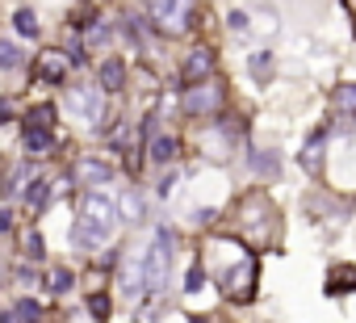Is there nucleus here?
Here are the masks:
<instances>
[{"instance_id": "1", "label": "nucleus", "mask_w": 356, "mask_h": 323, "mask_svg": "<svg viewBox=\"0 0 356 323\" xmlns=\"http://www.w3.org/2000/svg\"><path fill=\"white\" fill-rule=\"evenodd\" d=\"M210 273L227 298L248 302L256 290V256L239 239H214L210 244Z\"/></svg>"}, {"instance_id": "2", "label": "nucleus", "mask_w": 356, "mask_h": 323, "mask_svg": "<svg viewBox=\"0 0 356 323\" xmlns=\"http://www.w3.org/2000/svg\"><path fill=\"white\" fill-rule=\"evenodd\" d=\"M113 227H118V206H113L105 194H88V198L80 202L72 244L84 248V252H92V248H101V244L113 235Z\"/></svg>"}, {"instance_id": "3", "label": "nucleus", "mask_w": 356, "mask_h": 323, "mask_svg": "<svg viewBox=\"0 0 356 323\" xmlns=\"http://www.w3.org/2000/svg\"><path fill=\"white\" fill-rule=\"evenodd\" d=\"M168 269H172V235L159 227L138 260V273H143V294H163L168 285Z\"/></svg>"}, {"instance_id": "4", "label": "nucleus", "mask_w": 356, "mask_h": 323, "mask_svg": "<svg viewBox=\"0 0 356 323\" xmlns=\"http://www.w3.org/2000/svg\"><path fill=\"white\" fill-rule=\"evenodd\" d=\"M147 17H155V26L172 38L193 30V5H181V0H155V5H147Z\"/></svg>"}, {"instance_id": "5", "label": "nucleus", "mask_w": 356, "mask_h": 323, "mask_svg": "<svg viewBox=\"0 0 356 323\" xmlns=\"http://www.w3.org/2000/svg\"><path fill=\"white\" fill-rule=\"evenodd\" d=\"M222 97H227V93H222V84H218V80H202V84L185 88V101H181V105H185V113H193V118H197V113H218Z\"/></svg>"}, {"instance_id": "6", "label": "nucleus", "mask_w": 356, "mask_h": 323, "mask_svg": "<svg viewBox=\"0 0 356 323\" xmlns=\"http://www.w3.org/2000/svg\"><path fill=\"white\" fill-rule=\"evenodd\" d=\"M67 105L80 122H101L105 118V93L101 88H67Z\"/></svg>"}, {"instance_id": "7", "label": "nucleus", "mask_w": 356, "mask_h": 323, "mask_svg": "<svg viewBox=\"0 0 356 323\" xmlns=\"http://www.w3.org/2000/svg\"><path fill=\"white\" fill-rule=\"evenodd\" d=\"M210 72H214V55H210L206 47H202V51H193V55L185 59V80H189V84H202Z\"/></svg>"}, {"instance_id": "8", "label": "nucleus", "mask_w": 356, "mask_h": 323, "mask_svg": "<svg viewBox=\"0 0 356 323\" xmlns=\"http://www.w3.org/2000/svg\"><path fill=\"white\" fill-rule=\"evenodd\" d=\"M76 177H80V185H84V189H97V185H105V181L113 177V168H109V164H101V159H84V164L76 168Z\"/></svg>"}, {"instance_id": "9", "label": "nucleus", "mask_w": 356, "mask_h": 323, "mask_svg": "<svg viewBox=\"0 0 356 323\" xmlns=\"http://www.w3.org/2000/svg\"><path fill=\"white\" fill-rule=\"evenodd\" d=\"M22 143H26V151H30V155H42V151H51L55 130H42V126H22Z\"/></svg>"}, {"instance_id": "10", "label": "nucleus", "mask_w": 356, "mask_h": 323, "mask_svg": "<svg viewBox=\"0 0 356 323\" xmlns=\"http://www.w3.org/2000/svg\"><path fill=\"white\" fill-rule=\"evenodd\" d=\"M0 323H42V310H38V302L34 298H17V306L0 319Z\"/></svg>"}, {"instance_id": "11", "label": "nucleus", "mask_w": 356, "mask_h": 323, "mask_svg": "<svg viewBox=\"0 0 356 323\" xmlns=\"http://www.w3.org/2000/svg\"><path fill=\"white\" fill-rule=\"evenodd\" d=\"M42 80H51V84H63V76H67V55H59V51H51V55H42Z\"/></svg>"}, {"instance_id": "12", "label": "nucleus", "mask_w": 356, "mask_h": 323, "mask_svg": "<svg viewBox=\"0 0 356 323\" xmlns=\"http://www.w3.org/2000/svg\"><path fill=\"white\" fill-rule=\"evenodd\" d=\"M147 151H151L155 164H172V159H176V139H172V134H155Z\"/></svg>"}, {"instance_id": "13", "label": "nucleus", "mask_w": 356, "mask_h": 323, "mask_svg": "<svg viewBox=\"0 0 356 323\" xmlns=\"http://www.w3.org/2000/svg\"><path fill=\"white\" fill-rule=\"evenodd\" d=\"M122 80H126V68H122V59H105V68H101V93H113V88H122Z\"/></svg>"}, {"instance_id": "14", "label": "nucleus", "mask_w": 356, "mask_h": 323, "mask_svg": "<svg viewBox=\"0 0 356 323\" xmlns=\"http://www.w3.org/2000/svg\"><path fill=\"white\" fill-rule=\"evenodd\" d=\"M327 285H331V294H348V290L356 285V269H335V273L327 277Z\"/></svg>"}, {"instance_id": "15", "label": "nucleus", "mask_w": 356, "mask_h": 323, "mask_svg": "<svg viewBox=\"0 0 356 323\" xmlns=\"http://www.w3.org/2000/svg\"><path fill=\"white\" fill-rule=\"evenodd\" d=\"M26 126H42V130H51V126H55V105H34L30 118H26Z\"/></svg>"}, {"instance_id": "16", "label": "nucleus", "mask_w": 356, "mask_h": 323, "mask_svg": "<svg viewBox=\"0 0 356 323\" xmlns=\"http://www.w3.org/2000/svg\"><path fill=\"white\" fill-rule=\"evenodd\" d=\"M13 26H17V30H22L26 38H38V22H34V13H30V9H17Z\"/></svg>"}, {"instance_id": "17", "label": "nucleus", "mask_w": 356, "mask_h": 323, "mask_svg": "<svg viewBox=\"0 0 356 323\" xmlns=\"http://www.w3.org/2000/svg\"><path fill=\"white\" fill-rule=\"evenodd\" d=\"M47 194H51V185H47V181H34V185L26 189V202H30L34 210H42V206H47Z\"/></svg>"}, {"instance_id": "18", "label": "nucleus", "mask_w": 356, "mask_h": 323, "mask_svg": "<svg viewBox=\"0 0 356 323\" xmlns=\"http://www.w3.org/2000/svg\"><path fill=\"white\" fill-rule=\"evenodd\" d=\"M335 109L356 113V84H348V88H339V93H335Z\"/></svg>"}, {"instance_id": "19", "label": "nucleus", "mask_w": 356, "mask_h": 323, "mask_svg": "<svg viewBox=\"0 0 356 323\" xmlns=\"http://www.w3.org/2000/svg\"><path fill=\"white\" fill-rule=\"evenodd\" d=\"M22 63V51L13 42H0V68H17Z\"/></svg>"}, {"instance_id": "20", "label": "nucleus", "mask_w": 356, "mask_h": 323, "mask_svg": "<svg viewBox=\"0 0 356 323\" xmlns=\"http://www.w3.org/2000/svg\"><path fill=\"white\" fill-rule=\"evenodd\" d=\"M51 285H55V294H67V290H72V273H67V269H55V273H51Z\"/></svg>"}, {"instance_id": "21", "label": "nucleus", "mask_w": 356, "mask_h": 323, "mask_svg": "<svg viewBox=\"0 0 356 323\" xmlns=\"http://www.w3.org/2000/svg\"><path fill=\"white\" fill-rule=\"evenodd\" d=\"M318 151H323V134H314L306 147V168H318Z\"/></svg>"}, {"instance_id": "22", "label": "nucleus", "mask_w": 356, "mask_h": 323, "mask_svg": "<svg viewBox=\"0 0 356 323\" xmlns=\"http://www.w3.org/2000/svg\"><path fill=\"white\" fill-rule=\"evenodd\" d=\"M268 72H273V59H268V55H256V59H252V76H256V80H264Z\"/></svg>"}, {"instance_id": "23", "label": "nucleus", "mask_w": 356, "mask_h": 323, "mask_svg": "<svg viewBox=\"0 0 356 323\" xmlns=\"http://www.w3.org/2000/svg\"><path fill=\"white\" fill-rule=\"evenodd\" d=\"M88 306H92V315H97V319H105V315H109V298H105V294H92V302H88Z\"/></svg>"}, {"instance_id": "24", "label": "nucleus", "mask_w": 356, "mask_h": 323, "mask_svg": "<svg viewBox=\"0 0 356 323\" xmlns=\"http://www.w3.org/2000/svg\"><path fill=\"white\" fill-rule=\"evenodd\" d=\"M197 285H202V265L189 269V290H197Z\"/></svg>"}, {"instance_id": "25", "label": "nucleus", "mask_w": 356, "mask_h": 323, "mask_svg": "<svg viewBox=\"0 0 356 323\" xmlns=\"http://www.w3.org/2000/svg\"><path fill=\"white\" fill-rule=\"evenodd\" d=\"M13 227V219H9V210H0V231H9Z\"/></svg>"}, {"instance_id": "26", "label": "nucleus", "mask_w": 356, "mask_h": 323, "mask_svg": "<svg viewBox=\"0 0 356 323\" xmlns=\"http://www.w3.org/2000/svg\"><path fill=\"white\" fill-rule=\"evenodd\" d=\"M9 113H13V109H9V101H0V122H5Z\"/></svg>"}, {"instance_id": "27", "label": "nucleus", "mask_w": 356, "mask_h": 323, "mask_svg": "<svg viewBox=\"0 0 356 323\" xmlns=\"http://www.w3.org/2000/svg\"><path fill=\"white\" fill-rule=\"evenodd\" d=\"M193 323H206V319H193Z\"/></svg>"}]
</instances>
